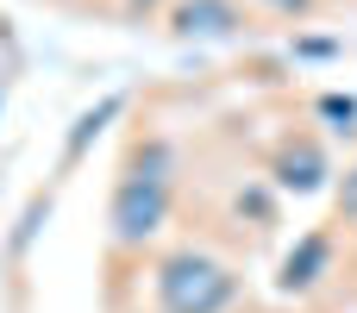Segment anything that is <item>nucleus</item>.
<instances>
[{"label": "nucleus", "instance_id": "5", "mask_svg": "<svg viewBox=\"0 0 357 313\" xmlns=\"http://www.w3.org/2000/svg\"><path fill=\"white\" fill-rule=\"evenodd\" d=\"M339 207H345V220H357V169L345 176V194H339Z\"/></svg>", "mask_w": 357, "mask_h": 313}, {"label": "nucleus", "instance_id": "1", "mask_svg": "<svg viewBox=\"0 0 357 313\" xmlns=\"http://www.w3.org/2000/svg\"><path fill=\"white\" fill-rule=\"evenodd\" d=\"M157 295H163L169 313H220L232 301V276H226L213 257L182 251V257H169V264L157 270Z\"/></svg>", "mask_w": 357, "mask_h": 313}, {"label": "nucleus", "instance_id": "2", "mask_svg": "<svg viewBox=\"0 0 357 313\" xmlns=\"http://www.w3.org/2000/svg\"><path fill=\"white\" fill-rule=\"evenodd\" d=\"M163 201H169V188H163V176H126L119 182V201H113V232H119V245H138V238H151L157 232V220H163Z\"/></svg>", "mask_w": 357, "mask_h": 313}, {"label": "nucleus", "instance_id": "3", "mask_svg": "<svg viewBox=\"0 0 357 313\" xmlns=\"http://www.w3.org/2000/svg\"><path fill=\"white\" fill-rule=\"evenodd\" d=\"M182 25H188V31H195V25H201V31H226V25H232V6H226V0H188V6H182Z\"/></svg>", "mask_w": 357, "mask_h": 313}, {"label": "nucleus", "instance_id": "4", "mask_svg": "<svg viewBox=\"0 0 357 313\" xmlns=\"http://www.w3.org/2000/svg\"><path fill=\"white\" fill-rule=\"evenodd\" d=\"M320 257H326V238H307V245H301V264L289 257V270H282V282H289V289H301V282H314L307 270H314Z\"/></svg>", "mask_w": 357, "mask_h": 313}]
</instances>
